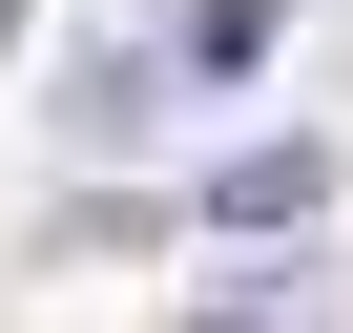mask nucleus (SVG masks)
I'll list each match as a JSON object with an SVG mask.
<instances>
[{"instance_id":"nucleus-1","label":"nucleus","mask_w":353,"mask_h":333,"mask_svg":"<svg viewBox=\"0 0 353 333\" xmlns=\"http://www.w3.org/2000/svg\"><path fill=\"white\" fill-rule=\"evenodd\" d=\"M312 209H332V146H312V125H291V146H229V166H208V229H312Z\"/></svg>"},{"instance_id":"nucleus-2","label":"nucleus","mask_w":353,"mask_h":333,"mask_svg":"<svg viewBox=\"0 0 353 333\" xmlns=\"http://www.w3.org/2000/svg\"><path fill=\"white\" fill-rule=\"evenodd\" d=\"M270 42H291V0H188V63H208V84H250Z\"/></svg>"},{"instance_id":"nucleus-3","label":"nucleus","mask_w":353,"mask_h":333,"mask_svg":"<svg viewBox=\"0 0 353 333\" xmlns=\"http://www.w3.org/2000/svg\"><path fill=\"white\" fill-rule=\"evenodd\" d=\"M208 333H270V312H208Z\"/></svg>"}]
</instances>
